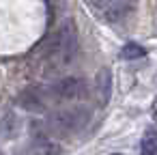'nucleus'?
<instances>
[{
	"label": "nucleus",
	"mask_w": 157,
	"mask_h": 155,
	"mask_svg": "<svg viewBox=\"0 0 157 155\" xmlns=\"http://www.w3.org/2000/svg\"><path fill=\"white\" fill-rule=\"evenodd\" d=\"M75 52H78V30H75L73 20H65L58 30V50L52 56L56 60V67L69 65L75 58Z\"/></svg>",
	"instance_id": "2"
},
{
	"label": "nucleus",
	"mask_w": 157,
	"mask_h": 155,
	"mask_svg": "<svg viewBox=\"0 0 157 155\" xmlns=\"http://www.w3.org/2000/svg\"><path fill=\"white\" fill-rule=\"evenodd\" d=\"M155 151H157V136L153 131H148L140 144V155H153Z\"/></svg>",
	"instance_id": "9"
},
{
	"label": "nucleus",
	"mask_w": 157,
	"mask_h": 155,
	"mask_svg": "<svg viewBox=\"0 0 157 155\" xmlns=\"http://www.w3.org/2000/svg\"><path fill=\"white\" fill-rule=\"evenodd\" d=\"M17 101H20V106H22L24 110H28V112H41V110L45 108V101H43L41 93L35 91V88H26V91H22Z\"/></svg>",
	"instance_id": "4"
},
{
	"label": "nucleus",
	"mask_w": 157,
	"mask_h": 155,
	"mask_svg": "<svg viewBox=\"0 0 157 155\" xmlns=\"http://www.w3.org/2000/svg\"><path fill=\"white\" fill-rule=\"evenodd\" d=\"M86 2H88L90 7H95V9H103V7H108L110 0H86Z\"/></svg>",
	"instance_id": "10"
},
{
	"label": "nucleus",
	"mask_w": 157,
	"mask_h": 155,
	"mask_svg": "<svg viewBox=\"0 0 157 155\" xmlns=\"http://www.w3.org/2000/svg\"><path fill=\"white\" fill-rule=\"evenodd\" d=\"M153 155H157V151H155V153H153Z\"/></svg>",
	"instance_id": "13"
},
{
	"label": "nucleus",
	"mask_w": 157,
	"mask_h": 155,
	"mask_svg": "<svg viewBox=\"0 0 157 155\" xmlns=\"http://www.w3.org/2000/svg\"><path fill=\"white\" fill-rule=\"evenodd\" d=\"M142 56H146L144 48L138 45V43H131V41L125 43L123 50H121V58H127V60H138V58H142Z\"/></svg>",
	"instance_id": "8"
},
{
	"label": "nucleus",
	"mask_w": 157,
	"mask_h": 155,
	"mask_svg": "<svg viewBox=\"0 0 157 155\" xmlns=\"http://www.w3.org/2000/svg\"><path fill=\"white\" fill-rule=\"evenodd\" d=\"M33 155H63L60 146L56 142H52L45 136H35L33 142Z\"/></svg>",
	"instance_id": "7"
},
{
	"label": "nucleus",
	"mask_w": 157,
	"mask_h": 155,
	"mask_svg": "<svg viewBox=\"0 0 157 155\" xmlns=\"http://www.w3.org/2000/svg\"><path fill=\"white\" fill-rule=\"evenodd\" d=\"M90 118V112L86 108H73V110H54L48 116V129L58 134V136H67L73 131H80Z\"/></svg>",
	"instance_id": "1"
},
{
	"label": "nucleus",
	"mask_w": 157,
	"mask_h": 155,
	"mask_svg": "<svg viewBox=\"0 0 157 155\" xmlns=\"http://www.w3.org/2000/svg\"><path fill=\"white\" fill-rule=\"evenodd\" d=\"M86 95V82L82 78H65L54 86V97L58 99H75Z\"/></svg>",
	"instance_id": "3"
},
{
	"label": "nucleus",
	"mask_w": 157,
	"mask_h": 155,
	"mask_svg": "<svg viewBox=\"0 0 157 155\" xmlns=\"http://www.w3.org/2000/svg\"><path fill=\"white\" fill-rule=\"evenodd\" d=\"M131 0H112V2H108V11H105V20L108 22H112V24H116V22H121L127 13H129V9H131Z\"/></svg>",
	"instance_id": "6"
},
{
	"label": "nucleus",
	"mask_w": 157,
	"mask_h": 155,
	"mask_svg": "<svg viewBox=\"0 0 157 155\" xmlns=\"http://www.w3.org/2000/svg\"><path fill=\"white\" fill-rule=\"evenodd\" d=\"M95 86H97V95H99V101L105 106L110 101V95H112V73L110 69H99L97 73V80H95Z\"/></svg>",
	"instance_id": "5"
},
{
	"label": "nucleus",
	"mask_w": 157,
	"mask_h": 155,
	"mask_svg": "<svg viewBox=\"0 0 157 155\" xmlns=\"http://www.w3.org/2000/svg\"><path fill=\"white\" fill-rule=\"evenodd\" d=\"M112 155H123V153H112Z\"/></svg>",
	"instance_id": "12"
},
{
	"label": "nucleus",
	"mask_w": 157,
	"mask_h": 155,
	"mask_svg": "<svg viewBox=\"0 0 157 155\" xmlns=\"http://www.w3.org/2000/svg\"><path fill=\"white\" fill-rule=\"evenodd\" d=\"M153 121H155V123H157V108H155V110H153Z\"/></svg>",
	"instance_id": "11"
}]
</instances>
